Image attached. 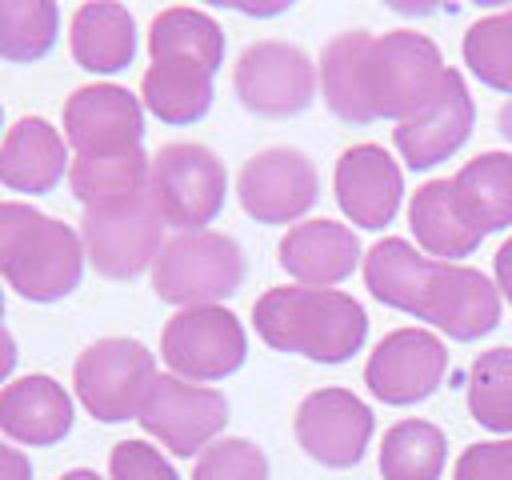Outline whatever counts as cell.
Masks as SVG:
<instances>
[{"label":"cell","mask_w":512,"mask_h":480,"mask_svg":"<svg viewBox=\"0 0 512 480\" xmlns=\"http://www.w3.org/2000/svg\"><path fill=\"white\" fill-rule=\"evenodd\" d=\"M60 480H100V476H96L92 468H72V472H64Z\"/></svg>","instance_id":"cell-38"},{"label":"cell","mask_w":512,"mask_h":480,"mask_svg":"<svg viewBox=\"0 0 512 480\" xmlns=\"http://www.w3.org/2000/svg\"><path fill=\"white\" fill-rule=\"evenodd\" d=\"M156 380V356L132 336H104L72 364V384L88 416L104 424L136 420Z\"/></svg>","instance_id":"cell-7"},{"label":"cell","mask_w":512,"mask_h":480,"mask_svg":"<svg viewBox=\"0 0 512 480\" xmlns=\"http://www.w3.org/2000/svg\"><path fill=\"white\" fill-rule=\"evenodd\" d=\"M160 356L172 376L188 384H212L232 376L248 360V332L240 316L220 304L180 308L160 332Z\"/></svg>","instance_id":"cell-9"},{"label":"cell","mask_w":512,"mask_h":480,"mask_svg":"<svg viewBox=\"0 0 512 480\" xmlns=\"http://www.w3.org/2000/svg\"><path fill=\"white\" fill-rule=\"evenodd\" d=\"M460 48H464L468 72L480 84L512 96V8H500V12L484 16V20H476L464 32Z\"/></svg>","instance_id":"cell-30"},{"label":"cell","mask_w":512,"mask_h":480,"mask_svg":"<svg viewBox=\"0 0 512 480\" xmlns=\"http://www.w3.org/2000/svg\"><path fill=\"white\" fill-rule=\"evenodd\" d=\"M408 228L428 256L448 260V264H456L460 256H472L484 240V232L460 212V204L452 196V180H428L412 192Z\"/></svg>","instance_id":"cell-22"},{"label":"cell","mask_w":512,"mask_h":480,"mask_svg":"<svg viewBox=\"0 0 512 480\" xmlns=\"http://www.w3.org/2000/svg\"><path fill=\"white\" fill-rule=\"evenodd\" d=\"M276 256H280V268L292 280H300L304 288H332V284L348 280L356 272V264H364L356 232L336 220L292 224L284 232Z\"/></svg>","instance_id":"cell-18"},{"label":"cell","mask_w":512,"mask_h":480,"mask_svg":"<svg viewBox=\"0 0 512 480\" xmlns=\"http://www.w3.org/2000/svg\"><path fill=\"white\" fill-rule=\"evenodd\" d=\"M492 268H496V292H500V300H508V304H512V236L496 248Z\"/></svg>","instance_id":"cell-35"},{"label":"cell","mask_w":512,"mask_h":480,"mask_svg":"<svg viewBox=\"0 0 512 480\" xmlns=\"http://www.w3.org/2000/svg\"><path fill=\"white\" fill-rule=\"evenodd\" d=\"M452 480H512V440L468 444L456 460Z\"/></svg>","instance_id":"cell-33"},{"label":"cell","mask_w":512,"mask_h":480,"mask_svg":"<svg viewBox=\"0 0 512 480\" xmlns=\"http://www.w3.org/2000/svg\"><path fill=\"white\" fill-rule=\"evenodd\" d=\"M216 72L188 60H152L140 80V104L164 124H196L216 96Z\"/></svg>","instance_id":"cell-23"},{"label":"cell","mask_w":512,"mask_h":480,"mask_svg":"<svg viewBox=\"0 0 512 480\" xmlns=\"http://www.w3.org/2000/svg\"><path fill=\"white\" fill-rule=\"evenodd\" d=\"M248 260L224 232H176L152 264V292L176 308H208L240 292Z\"/></svg>","instance_id":"cell-5"},{"label":"cell","mask_w":512,"mask_h":480,"mask_svg":"<svg viewBox=\"0 0 512 480\" xmlns=\"http://www.w3.org/2000/svg\"><path fill=\"white\" fill-rule=\"evenodd\" d=\"M80 240L88 264L108 280H136L148 264H156L164 248V220L152 196H132L120 204L84 208Z\"/></svg>","instance_id":"cell-8"},{"label":"cell","mask_w":512,"mask_h":480,"mask_svg":"<svg viewBox=\"0 0 512 480\" xmlns=\"http://www.w3.org/2000/svg\"><path fill=\"white\" fill-rule=\"evenodd\" d=\"M68 48L84 72H124L136 56V20L124 4L112 0L80 4L72 12Z\"/></svg>","instance_id":"cell-21"},{"label":"cell","mask_w":512,"mask_h":480,"mask_svg":"<svg viewBox=\"0 0 512 480\" xmlns=\"http://www.w3.org/2000/svg\"><path fill=\"white\" fill-rule=\"evenodd\" d=\"M0 480H32V460L0 440Z\"/></svg>","instance_id":"cell-34"},{"label":"cell","mask_w":512,"mask_h":480,"mask_svg":"<svg viewBox=\"0 0 512 480\" xmlns=\"http://www.w3.org/2000/svg\"><path fill=\"white\" fill-rule=\"evenodd\" d=\"M148 176H152V160L144 148L120 152V156H72L68 188L84 208H100V204L144 196Z\"/></svg>","instance_id":"cell-26"},{"label":"cell","mask_w":512,"mask_h":480,"mask_svg":"<svg viewBox=\"0 0 512 480\" xmlns=\"http://www.w3.org/2000/svg\"><path fill=\"white\" fill-rule=\"evenodd\" d=\"M68 168V140L44 116H20L0 140V184L8 192L44 196L64 180Z\"/></svg>","instance_id":"cell-20"},{"label":"cell","mask_w":512,"mask_h":480,"mask_svg":"<svg viewBox=\"0 0 512 480\" xmlns=\"http://www.w3.org/2000/svg\"><path fill=\"white\" fill-rule=\"evenodd\" d=\"M12 368H16V340L8 328H0V384L12 376Z\"/></svg>","instance_id":"cell-36"},{"label":"cell","mask_w":512,"mask_h":480,"mask_svg":"<svg viewBox=\"0 0 512 480\" xmlns=\"http://www.w3.org/2000/svg\"><path fill=\"white\" fill-rule=\"evenodd\" d=\"M108 476L112 480H180L176 468L164 460L160 448L148 440H120L108 452Z\"/></svg>","instance_id":"cell-32"},{"label":"cell","mask_w":512,"mask_h":480,"mask_svg":"<svg viewBox=\"0 0 512 480\" xmlns=\"http://www.w3.org/2000/svg\"><path fill=\"white\" fill-rule=\"evenodd\" d=\"M232 88L252 116L288 120L316 100V64L288 40H256L240 52Z\"/></svg>","instance_id":"cell-10"},{"label":"cell","mask_w":512,"mask_h":480,"mask_svg":"<svg viewBox=\"0 0 512 480\" xmlns=\"http://www.w3.org/2000/svg\"><path fill=\"white\" fill-rule=\"evenodd\" d=\"M496 124H500V132L512 140V100H508V104H500V116H496Z\"/></svg>","instance_id":"cell-37"},{"label":"cell","mask_w":512,"mask_h":480,"mask_svg":"<svg viewBox=\"0 0 512 480\" xmlns=\"http://www.w3.org/2000/svg\"><path fill=\"white\" fill-rule=\"evenodd\" d=\"M468 412L488 432H512V348H488L472 360Z\"/></svg>","instance_id":"cell-29"},{"label":"cell","mask_w":512,"mask_h":480,"mask_svg":"<svg viewBox=\"0 0 512 480\" xmlns=\"http://www.w3.org/2000/svg\"><path fill=\"white\" fill-rule=\"evenodd\" d=\"M60 32V8L52 0H0V60H44Z\"/></svg>","instance_id":"cell-28"},{"label":"cell","mask_w":512,"mask_h":480,"mask_svg":"<svg viewBox=\"0 0 512 480\" xmlns=\"http://www.w3.org/2000/svg\"><path fill=\"white\" fill-rule=\"evenodd\" d=\"M448 460V440L428 420H400L380 440L384 480H440Z\"/></svg>","instance_id":"cell-27"},{"label":"cell","mask_w":512,"mask_h":480,"mask_svg":"<svg viewBox=\"0 0 512 480\" xmlns=\"http://www.w3.org/2000/svg\"><path fill=\"white\" fill-rule=\"evenodd\" d=\"M472 124H476V100L468 92V80L460 68H448L436 100L420 116L392 128V144L412 172H424L456 156L460 144L472 136Z\"/></svg>","instance_id":"cell-16"},{"label":"cell","mask_w":512,"mask_h":480,"mask_svg":"<svg viewBox=\"0 0 512 480\" xmlns=\"http://www.w3.org/2000/svg\"><path fill=\"white\" fill-rule=\"evenodd\" d=\"M72 396L60 380L32 372L0 388V432L28 448L60 444L72 432Z\"/></svg>","instance_id":"cell-19"},{"label":"cell","mask_w":512,"mask_h":480,"mask_svg":"<svg viewBox=\"0 0 512 480\" xmlns=\"http://www.w3.org/2000/svg\"><path fill=\"white\" fill-rule=\"evenodd\" d=\"M152 60H188L208 72L224 64V28L200 8H164L148 28Z\"/></svg>","instance_id":"cell-25"},{"label":"cell","mask_w":512,"mask_h":480,"mask_svg":"<svg viewBox=\"0 0 512 480\" xmlns=\"http://www.w3.org/2000/svg\"><path fill=\"white\" fill-rule=\"evenodd\" d=\"M136 420L172 456H200L224 432L228 400L220 388L188 384L180 376H156Z\"/></svg>","instance_id":"cell-11"},{"label":"cell","mask_w":512,"mask_h":480,"mask_svg":"<svg viewBox=\"0 0 512 480\" xmlns=\"http://www.w3.org/2000/svg\"><path fill=\"white\" fill-rule=\"evenodd\" d=\"M448 372V348L436 340L428 328H396L388 332L368 364H364V384L376 400L384 404H420L428 400Z\"/></svg>","instance_id":"cell-14"},{"label":"cell","mask_w":512,"mask_h":480,"mask_svg":"<svg viewBox=\"0 0 512 480\" xmlns=\"http://www.w3.org/2000/svg\"><path fill=\"white\" fill-rule=\"evenodd\" d=\"M452 196L484 236L508 228L512 224V156L480 152L452 176Z\"/></svg>","instance_id":"cell-24"},{"label":"cell","mask_w":512,"mask_h":480,"mask_svg":"<svg viewBox=\"0 0 512 480\" xmlns=\"http://www.w3.org/2000/svg\"><path fill=\"white\" fill-rule=\"evenodd\" d=\"M64 140L76 156H120L144 140V104L120 84H84L64 100Z\"/></svg>","instance_id":"cell-15"},{"label":"cell","mask_w":512,"mask_h":480,"mask_svg":"<svg viewBox=\"0 0 512 480\" xmlns=\"http://www.w3.org/2000/svg\"><path fill=\"white\" fill-rule=\"evenodd\" d=\"M84 240L72 224L24 204L0 200V280L32 304L64 300L84 276Z\"/></svg>","instance_id":"cell-4"},{"label":"cell","mask_w":512,"mask_h":480,"mask_svg":"<svg viewBox=\"0 0 512 480\" xmlns=\"http://www.w3.org/2000/svg\"><path fill=\"white\" fill-rule=\"evenodd\" d=\"M444 72L448 64L424 32L400 28L372 36L352 28L332 36L320 52V96L344 124H404L436 100Z\"/></svg>","instance_id":"cell-1"},{"label":"cell","mask_w":512,"mask_h":480,"mask_svg":"<svg viewBox=\"0 0 512 480\" xmlns=\"http://www.w3.org/2000/svg\"><path fill=\"white\" fill-rule=\"evenodd\" d=\"M376 416L348 388H316L300 400L292 416L296 444L324 468H352L372 444Z\"/></svg>","instance_id":"cell-13"},{"label":"cell","mask_w":512,"mask_h":480,"mask_svg":"<svg viewBox=\"0 0 512 480\" xmlns=\"http://www.w3.org/2000/svg\"><path fill=\"white\" fill-rule=\"evenodd\" d=\"M192 480H268V456L244 436H224L196 456Z\"/></svg>","instance_id":"cell-31"},{"label":"cell","mask_w":512,"mask_h":480,"mask_svg":"<svg viewBox=\"0 0 512 480\" xmlns=\"http://www.w3.org/2000/svg\"><path fill=\"white\" fill-rule=\"evenodd\" d=\"M148 196L164 224H172L176 232H200L224 208L228 172L212 148L176 140L152 156Z\"/></svg>","instance_id":"cell-6"},{"label":"cell","mask_w":512,"mask_h":480,"mask_svg":"<svg viewBox=\"0 0 512 480\" xmlns=\"http://www.w3.org/2000/svg\"><path fill=\"white\" fill-rule=\"evenodd\" d=\"M252 324L268 348L320 364H344L368 340L364 304L336 288H268L252 304Z\"/></svg>","instance_id":"cell-3"},{"label":"cell","mask_w":512,"mask_h":480,"mask_svg":"<svg viewBox=\"0 0 512 480\" xmlns=\"http://www.w3.org/2000/svg\"><path fill=\"white\" fill-rule=\"evenodd\" d=\"M0 124H4V112H0Z\"/></svg>","instance_id":"cell-40"},{"label":"cell","mask_w":512,"mask_h":480,"mask_svg":"<svg viewBox=\"0 0 512 480\" xmlns=\"http://www.w3.org/2000/svg\"><path fill=\"white\" fill-rule=\"evenodd\" d=\"M368 292L452 340H480L500 324V292L480 268L432 260L400 236H384L364 252Z\"/></svg>","instance_id":"cell-2"},{"label":"cell","mask_w":512,"mask_h":480,"mask_svg":"<svg viewBox=\"0 0 512 480\" xmlns=\"http://www.w3.org/2000/svg\"><path fill=\"white\" fill-rule=\"evenodd\" d=\"M236 196H240V208L256 224H292L308 216V208L316 204L320 176H316V164L300 148L276 144L244 160L236 176Z\"/></svg>","instance_id":"cell-12"},{"label":"cell","mask_w":512,"mask_h":480,"mask_svg":"<svg viewBox=\"0 0 512 480\" xmlns=\"http://www.w3.org/2000/svg\"><path fill=\"white\" fill-rule=\"evenodd\" d=\"M340 212L368 232H380L396 220L404 200V172L380 144H352L340 152L332 172Z\"/></svg>","instance_id":"cell-17"},{"label":"cell","mask_w":512,"mask_h":480,"mask_svg":"<svg viewBox=\"0 0 512 480\" xmlns=\"http://www.w3.org/2000/svg\"><path fill=\"white\" fill-rule=\"evenodd\" d=\"M0 328H4V288H0Z\"/></svg>","instance_id":"cell-39"}]
</instances>
